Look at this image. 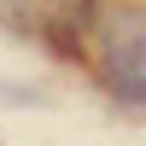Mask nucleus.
<instances>
[{
  "mask_svg": "<svg viewBox=\"0 0 146 146\" xmlns=\"http://www.w3.org/2000/svg\"><path fill=\"white\" fill-rule=\"evenodd\" d=\"M100 58H105L111 94L146 105V6H117V12H105Z\"/></svg>",
  "mask_w": 146,
  "mask_h": 146,
  "instance_id": "1",
  "label": "nucleus"
}]
</instances>
